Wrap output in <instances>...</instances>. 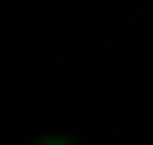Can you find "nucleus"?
<instances>
[{
  "mask_svg": "<svg viewBox=\"0 0 153 145\" xmlns=\"http://www.w3.org/2000/svg\"><path fill=\"white\" fill-rule=\"evenodd\" d=\"M32 145H73V137H32Z\"/></svg>",
  "mask_w": 153,
  "mask_h": 145,
  "instance_id": "nucleus-1",
  "label": "nucleus"
}]
</instances>
